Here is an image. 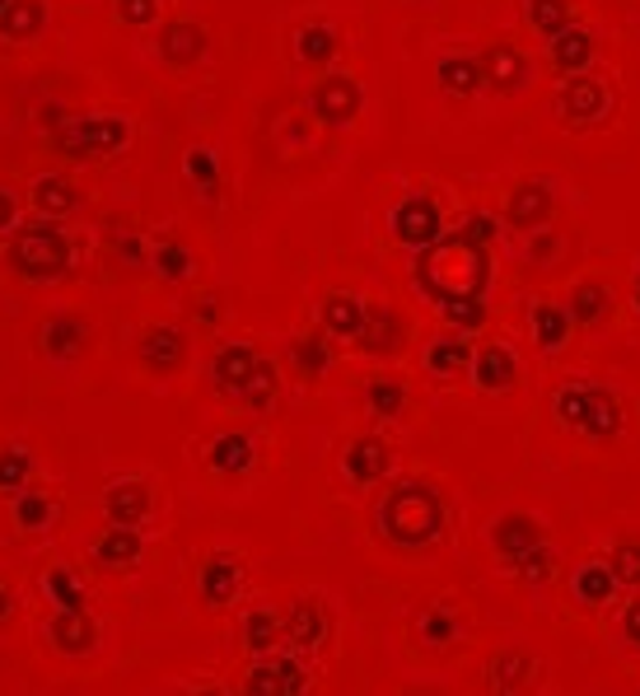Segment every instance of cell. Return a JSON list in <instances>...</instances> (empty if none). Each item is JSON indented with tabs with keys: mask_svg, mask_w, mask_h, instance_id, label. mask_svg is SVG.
Wrapping results in <instances>:
<instances>
[{
	"mask_svg": "<svg viewBox=\"0 0 640 696\" xmlns=\"http://www.w3.org/2000/svg\"><path fill=\"white\" fill-rule=\"evenodd\" d=\"M318 323H323L332 336H347V342H356V332L364 323V304L356 295H347V290H337V295L323 300V313H318Z\"/></svg>",
	"mask_w": 640,
	"mask_h": 696,
	"instance_id": "obj_19",
	"label": "cell"
},
{
	"mask_svg": "<svg viewBox=\"0 0 640 696\" xmlns=\"http://www.w3.org/2000/svg\"><path fill=\"white\" fill-rule=\"evenodd\" d=\"M103 510H108V524H131L136 528L150 514V491L141 482H118V486H108Z\"/></svg>",
	"mask_w": 640,
	"mask_h": 696,
	"instance_id": "obj_16",
	"label": "cell"
},
{
	"mask_svg": "<svg viewBox=\"0 0 640 696\" xmlns=\"http://www.w3.org/2000/svg\"><path fill=\"white\" fill-rule=\"evenodd\" d=\"M286 640V617L281 613H248L243 622V645H248V655H271Z\"/></svg>",
	"mask_w": 640,
	"mask_h": 696,
	"instance_id": "obj_22",
	"label": "cell"
},
{
	"mask_svg": "<svg viewBox=\"0 0 640 696\" xmlns=\"http://www.w3.org/2000/svg\"><path fill=\"white\" fill-rule=\"evenodd\" d=\"M364 393H370V412H374V416H393V412L402 407V389H398V384H383V379H374V384L364 389Z\"/></svg>",
	"mask_w": 640,
	"mask_h": 696,
	"instance_id": "obj_33",
	"label": "cell"
},
{
	"mask_svg": "<svg viewBox=\"0 0 640 696\" xmlns=\"http://www.w3.org/2000/svg\"><path fill=\"white\" fill-rule=\"evenodd\" d=\"M440 80H444V84H463V89H468V84H472V65H453V61H444V65H440Z\"/></svg>",
	"mask_w": 640,
	"mask_h": 696,
	"instance_id": "obj_36",
	"label": "cell"
},
{
	"mask_svg": "<svg viewBox=\"0 0 640 696\" xmlns=\"http://www.w3.org/2000/svg\"><path fill=\"white\" fill-rule=\"evenodd\" d=\"M38 122H42V137H52V131H61L66 122H76V112L66 108L61 99H52V103H42V108H38Z\"/></svg>",
	"mask_w": 640,
	"mask_h": 696,
	"instance_id": "obj_34",
	"label": "cell"
},
{
	"mask_svg": "<svg viewBox=\"0 0 640 696\" xmlns=\"http://www.w3.org/2000/svg\"><path fill=\"white\" fill-rule=\"evenodd\" d=\"M89 141H94V154H118L131 137V127L122 118H108V112H89Z\"/></svg>",
	"mask_w": 640,
	"mask_h": 696,
	"instance_id": "obj_26",
	"label": "cell"
},
{
	"mask_svg": "<svg viewBox=\"0 0 640 696\" xmlns=\"http://www.w3.org/2000/svg\"><path fill=\"white\" fill-rule=\"evenodd\" d=\"M277 393H281V374H277V365H271V361H258L253 379L243 384V393H239V397H243L253 412H267L271 402H277Z\"/></svg>",
	"mask_w": 640,
	"mask_h": 696,
	"instance_id": "obj_27",
	"label": "cell"
},
{
	"mask_svg": "<svg viewBox=\"0 0 640 696\" xmlns=\"http://www.w3.org/2000/svg\"><path fill=\"white\" fill-rule=\"evenodd\" d=\"M14 224H19V206H14V196L0 188V234H10Z\"/></svg>",
	"mask_w": 640,
	"mask_h": 696,
	"instance_id": "obj_35",
	"label": "cell"
},
{
	"mask_svg": "<svg viewBox=\"0 0 640 696\" xmlns=\"http://www.w3.org/2000/svg\"><path fill=\"white\" fill-rule=\"evenodd\" d=\"M332 342H337V336H332L328 327H318V332L300 336V342L290 346V361H294V370H300L304 379L328 374V365H332Z\"/></svg>",
	"mask_w": 640,
	"mask_h": 696,
	"instance_id": "obj_20",
	"label": "cell"
},
{
	"mask_svg": "<svg viewBox=\"0 0 640 696\" xmlns=\"http://www.w3.org/2000/svg\"><path fill=\"white\" fill-rule=\"evenodd\" d=\"M84 346H89V327L76 313H57V319H48V327H42V351H48L52 361H76Z\"/></svg>",
	"mask_w": 640,
	"mask_h": 696,
	"instance_id": "obj_11",
	"label": "cell"
},
{
	"mask_svg": "<svg viewBox=\"0 0 640 696\" xmlns=\"http://www.w3.org/2000/svg\"><path fill=\"white\" fill-rule=\"evenodd\" d=\"M383 524H388V533H398L402 543H417V537H426L436 528V501H430L426 491L407 486L383 505Z\"/></svg>",
	"mask_w": 640,
	"mask_h": 696,
	"instance_id": "obj_3",
	"label": "cell"
},
{
	"mask_svg": "<svg viewBox=\"0 0 640 696\" xmlns=\"http://www.w3.org/2000/svg\"><path fill=\"white\" fill-rule=\"evenodd\" d=\"M29 473H33V458L24 454V448H0V491H24V482H29Z\"/></svg>",
	"mask_w": 640,
	"mask_h": 696,
	"instance_id": "obj_29",
	"label": "cell"
},
{
	"mask_svg": "<svg viewBox=\"0 0 640 696\" xmlns=\"http://www.w3.org/2000/svg\"><path fill=\"white\" fill-rule=\"evenodd\" d=\"M6 10H10V0H0V14H6Z\"/></svg>",
	"mask_w": 640,
	"mask_h": 696,
	"instance_id": "obj_40",
	"label": "cell"
},
{
	"mask_svg": "<svg viewBox=\"0 0 640 696\" xmlns=\"http://www.w3.org/2000/svg\"><path fill=\"white\" fill-rule=\"evenodd\" d=\"M360 108H364V89L360 80L351 75H323L313 89H309V112L323 127H347L360 118Z\"/></svg>",
	"mask_w": 640,
	"mask_h": 696,
	"instance_id": "obj_2",
	"label": "cell"
},
{
	"mask_svg": "<svg viewBox=\"0 0 640 696\" xmlns=\"http://www.w3.org/2000/svg\"><path fill=\"white\" fill-rule=\"evenodd\" d=\"M48 594H52L57 608H84V585H80V579L66 571V566L48 575Z\"/></svg>",
	"mask_w": 640,
	"mask_h": 696,
	"instance_id": "obj_30",
	"label": "cell"
},
{
	"mask_svg": "<svg viewBox=\"0 0 640 696\" xmlns=\"http://www.w3.org/2000/svg\"><path fill=\"white\" fill-rule=\"evenodd\" d=\"M42 24H48V10H42V0H10V10L0 14V38L24 42V38H33Z\"/></svg>",
	"mask_w": 640,
	"mask_h": 696,
	"instance_id": "obj_24",
	"label": "cell"
},
{
	"mask_svg": "<svg viewBox=\"0 0 640 696\" xmlns=\"http://www.w3.org/2000/svg\"><path fill=\"white\" fill-rule=\"evenodd\" d=\"M323 640H328V613L318 603H294L286 613V645L294 655H313Z\"/></svg>",
	"mask_w": 640,
	"mask_h": 696,
	"instance_id": "obj_9",
	"label": "cell"
},
{
	"mask_svg": "<svg viewBox=\"0 0 640 696\" xmlns=\"http://www.w3.org/2000/svg\"><path fill=\"white\" fill-rule=\"evenodd\" d=\"M141 361H146V370H159V374L178 370L182 361H188V336H182L178 327H169V323L146 327L141 332Z\"/></svg>",
	"mask_w": 640,
	"mask_h": 696,
	"instance_id": "obj_7",
	"label": "cell"
},
{
	"mask_svg": "<svg viewBox=\"0 0 640 696\" xmlns=\"http://www.w3.org/2000/svg\"><path fill=\"white\" fill-rule=\"evenodd\" d=\"M118 19L127 29H150L159 24V0H118Z\"/></svg>",
	"mask_w": 640,
	"mask_h": 696,
	"instance_id": "obj_31",
	"label": "cell"
},
{
	"mask_svg": "<svg viewBox=\"0 0 640 696\" xmlns=\"http://www.w3.org/2000/svg\"><path fill=\"white\" fill-rule=\"evenodd\" d=\"M118 258H127V262H146V243L136 239V234L118 239Z\"/></svg>",
	"mask_w": 640,
	"mask_h": 696,
	"instance_id": "obj_37",
	"label": "cell"
},
{
	"mask_svg": "<svg viewBox=\"0 0 640 696\" xmlns=\"http://www.w3.org/2000/svg\"><path fill=\"white\" fill-rule=\"evenodd\" d=\"M48 150L57 154V160H66V164L99 160V154H94V141H89V122H84V118L66 122L61 131H52V137H48Z\"/></svg>",
	"mask_w": 640,
	"mask_h": 696,
	"instance_id": "obj_21",
	"label": "cell"
},
{
	"mask_svg": "<svg viewBox=\"0 0 640 696\" xmlns=\"http://www.w3.org/2000/svg\"><path fill=\"white\" fill-rule=\"evenodd\" d=\"M76 201H80L76 183L71 178H61V173H48V178H38L33 183V211L48 215V220H66L76 211Z\"/></svg>",
	"mask_w": 640,
	"mask_h": 696,
	"instance_id": "obj_18",
	"label": "cell"
},
{
	"mask_svg": "<svg viewBox=\"0 0 640 696\" xmlns=\"http://www.w3.org/2000/svg\"><path fill=\"white\" fill-rule=\"evenodd\" d=\"M206 52H211V38H206L197 19H164V24H159V57H164L173 71H188V65L206 61Z\"/></svg>",
	"mask_w": 640,
	"mask_h": 696,
	"instance_id": "obj_4",
	"label": "cell"
},
{
	"mask_svg": "<svg viewBox=\"0 0 640 696\" xmlns=\"http://www.w3.org/2000/svg\"><path fill=\"white\" fill-rule=\"evenodd\" d=\"M52 520V501L48 496H19V505H14V524L19 528H42Z\"/></svg>",
	"mask_w": 640,
	"mask_h": 696,
	"instance_id": "obj_32",
	"label": "cell"
},
{
	"mask_svg": "<svg viewBox=\"0 0 640 696\" xmlns=\"http://www.w3.org/2000/svg\"><path fill=\"white\" fill-rule=\"evenodd\" d=\"M430 636H436V640H440V636H449V626H444V617H430Z\"/></svg>",
	"mask_w": 640,
	"mask_h": 696,
	"instance_id": "obj_39",
	"label": "cell"
},
{
	"mask_svg": "<svg viewBox=\"0 0 640 696\" xmlns=\"http://www.w3.org/2000/svg\"><path fill=\"white\" fill-rule=\"evenodd\" d=\"M356 346L360 351H374V355H393L402 346V323H398V313H388V309H364V323L356 332Z\"/></svg>",
	"mask_w": 640,
	"mask_h": 696,
	"instance_id": "obj_13",
	"label": "cell"
},
{
	"mask_svg": "<svg viewBox=\"0 0 640 696\" xmlns=\"http://www.w3.org/2000/svg\"><path fill=\"white\" fill-rule=\"evenodd\" d=\"M294 52H300V61L313 65V71H328V65L337 61V52H341V38L323 24V19H313V24H304L300 33H294Z\"/></svg>",
	"mask_w": 640,
	"mask_h": 696,
	"instance_id": "obj_17",
	"label": "cell"
},
{
	"mask_svg": "<svg viewBox=\"0 0 640 696\" xmlns=\"http://www.w3.org/2000/svg\"><path fill=\"white\" fill-rule=\"evenodd\" d=\"M248 692H271V696H290L304 692V668L294 655H277V659H258V668L248 673Z\"/></svg>",
	"mask_w": 640,
	"mask_h": 696,
	"instance_id": "obj_8",
	"label": "cell"
},
{
	"mask_svg": "<svg viewBox=\"0 0 640 696\" xmlns=\"http://www.w3.org/2000/svg\"><path fill=\"white\" fill-rule=\"evenodd\" d=\"M10 608H14V598H10V589H6V585H0V622L10 617Z\"/></svg>",
	"mask_w": 640,
	"mask_h": 696,
	"instance_id": "obj_38",
	"label": "cell"
},
{
	"mask_svg": "<svg viewBox=\"0 0 640 696\" xmlns=\"http://www.w3.org/2000/svg\"><path fill=\"white\" fill-rule=\"evenodd\" d=\"M150 262H154V272L164 276V281H182L192 272V253H188V243H182L178 234H164L154 243V253H150Z\"/></svg>",
	"mask_w": 640,
	"mask_h": 696,
	"instance_id": "obj_25",
	"label": "cell"
},
{
	"mask_svg": "<svg viewBox=\"0 0 640 696\" xmlns=\"http://www.w3.org/2000/svg\"><path fill=\"white\" fill-rule=\"evenodd\" d=\"M6 258L24 281H52L71 266V239L57 230V220L38 215L29 224H14V239H10Z\"/></svg>",
	"mask_w": 640,
	"mask_h": 696,
	"instance_id": "obj_1",
	"label": "cell"
},
{
	"mask_svg": "<svg viewBox=\"0 0 640 696\" xmlns=\"http://www.w3.org/2000/svg\"><path fill=\"white\" fill-rule=\"evenodd\" d=\"M94 561L108 571H122V566H136L141 561V533L131 524H108L99 537H94Z\"/></svg>",
	"mask_w": 640,
	"mask_h": 696,
	"instance_id": "obj_10",
	"label": "cell"
},
{
	"mask_svg": "<svg viewBox=\"0 0 640 696\" xmlns=\"http://www.w3.org/2000/svg\"><path fill=\"white\" fill-rule=\"evenodd\" d=\"M388 463H393V454H388V444L374 440V435H360V440L347 448V473H351V482H360V486L388 477Z\"/></svg>",
	"mask_w": 640,
	"mask_h": 696,
	"instance_id": "obj_14",
	"label": "cell"
},
{
	"mask_svg": "<svg viewBox=\"0 0 640 696\" xmlns=\"http://www.w3.org/2000/svg\"><path fill=\"white\" fill-rule=\"evenodd\" d=\"M211 467L216 473H224V477H239V473H248L253 467V440L248 435H220L216 444H211Z\"/></svg>",
	"mask_w": 640,
	"mask_h": 696,
	"instance_id": "obj_23",
	"label": "cell"
},
{
	"mask_svg": "<svg viewBox=\"0 0 640 696\" xmlns=\"http://www.w3.org/2000/svg\"><path fill=\"white\" fill-rule=\"evenodd\" d=\"M398 239L402 243H411V249H426L430 239H436V230H440V215H436V206L430 201H421V196H407L402 206H398Z\"/></svg>",
	"mask_w": 640,
	"mask_h": 696,
	"instance_id": "obj_15",
	"label": "cell"
},
{
	"mask_svg": "<svg viewBox=\"0 0 640 696\" xmlns=\"http://www.w3.org/2000/svg\"><path fill=\"white\" fill-rule=\"evenodd\" d=\"M258 361H262V355H258L253 346H248V342L220 346V351H216V361H211V384H216L220 393L239 397V393H243V384H248V379H253Z\"/></svg>",
	"mask_w": 640,
	"mask_h": 696,
	"instance_id": "obj_6",
	"label": "cell"
},
{
	"mask_svg": "<svg viewBox=\"0 0 640 696\" xmlns=\"http://www.w3.org/2000/svg\"><path fill=\"white\" fill-rule=\"evenodd\" d=\"M188 178L206 192V196H216L220 192V160L206 145H197V150H188Z\"/></svg>",
	"mask_w": 640,
	"mask_h": 696,
	"instance_id": "obj_28",
	"label": "cell"
},
{
	"mask_svg": "<svg viewBox=\"0 0 640 696\" xmlns=\"http://www.w3.org/2000/svg\"><path fill=\"white\" fill-rule=\"evenodd\" d=\"M197 589H201V598L211 603V608H230V603L239 598V589H243L239 561H230V556H206V561H201V575H197Z\"/></svg>",
	"mask_w": 640,
	"mask_h": 696,
	"instance_id": "obj_5",
	"label": "cell"
},
{
	"mask_svg": "<svg viewBox=\"0 0 640 696\" xmlns=\"http://www.w3.org/2000/svg\"><path fill=\"white\" fill-rule=\"evenodd\" d=\"M52 640L66 649V655H84V649H94L99 632H94L89 608H57L52 613Z\"/></svg>",
	"mask_w": 640,
	"mask_h": 696,
	"instance_id": "obj_12",
	"label": "cell"
}]
</instances>
